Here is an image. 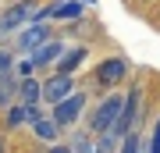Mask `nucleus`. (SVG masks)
Listing matches in <instances>:
<instances>
[{"label":"nucleus","instance_id":"5","mask_svg":"<svg viewBox=\"0 0 160 153\" xmlns=\"http://www.w3.org/2000/svg\"><path fill=\"white\" fill-rule=\"evenodd\" d=\"M68 93H75V82H71V75H64V71H53L50 79L43 82V100L46 103H57L64 100Z\"/></svg>","mask_w":160,"mask_h":153},{"label":"nucleus","instance_id":"21","mask_svg":"<svg viewBox=\"0 0 160 153\" xmlns=\"http://www.w3.org/2000/svg\"><path fill=\"white\" fill-rule=\"evenodd\" d=\"M0 153H4V142H0Z\"/></svg>","mask_w":160,"mask_h":153},{"label":"nucleus","instance_id":"11","mask_svg":"<svg viewBox=\"0 0 160 153\" xmlns=\"http://www.w3.org/2000/svg\"><path fill=\"white\" fill-rule=\"evenodd\" d=\"M86 61V46H71V50H64L61 57H57V71H64V75H71L78 64Z\"/></svg>","mask_w":160,"mask_h":153},{"label":"nucleus","instance_id":"4","mask_svg":"<svg viewBox=\"0 0 160 153\" xmlns=\"http://www.w3.org/2000/svg\"><path fill=\"white\" fill-rule=\"evenodd\" d=\"M121 103H125V96H107L96 107V114H92V132H96V135H103V132H110L114 128V121H118V114H121Z\"/></svg>","mask_w":160,"mask_h":153},{"label":"nucleus","instance_id":"20","mask_svg":"<svg viewBox=\"0 0 160 153\" xmlns=\"http://www.w3.org/2000/svg\"><path fill=\"white\" fill-rule=\"evenodd\" d=\"M50 153H71V146H50Z\"/></svg>","mask_w":160,"mask_h":153},{"label":"nucleus","instance_id":"8","mask_svg":"<svg viewBox=\"0 0 160 153\" xmlns=\"http://www.w3.org/2000/svg\"><path fill=\"white\" fill-rule=\"evenodd\" d=\"M82 14V4L78 0H64V4H53V7H39V22L43 18H61V22H71V18Z\"/></svg>","mask_w":160,"mask_h":153},{"label":"nucleus","instance_id":"19","mask_svg":"<svg viewBox=\"0 0 160 153\" xmlns=\"http://www.w3.org/2000/svg\"><path fill=\"white\" fill-rule=\"evenodd\" d=\"M32 71H36L32 61H22V64H18V75H22V79H25V75H32Z\"/></svg>","mask_w":160,"mask_h":153},{"label":"nucleus","instance_id":"2","mask_svg":"<svg viewBox=\"0 0 160 153\" xmlns=\"http://www.w3.org/2000/svg\"><path fill=\"white\" fill-rule=\"evenodd\" d=\"M139 103H142V89H132L125 103H121V114H118V121H114V128H110V135L121 139V135H128V132H135V121H139Z\"/></svg>","mask_w":160,"mask_h":153},{"label":"nucleus","instance_id":"22","mask_svg":"<svg viewBox=\"0 0 160 153\" xmlns=\"http://www.w3.org/2000/svg\"><path fill=\"white\" fill-rule=\"evenodd\" d=\"M0 107H4V96H0Z\"/></svg>","mask_w":160,"mask_h":153},{"label":"nucleus","instance_id":"17","mask_svg":"<svg viewBox=\"0 0 160 153\" xmlns=\"http://www.w3.org/2000/svg\"><path fill=\"white\" fill-rule=\"evenodd\" d=\"M149 153H160V118H157V128H153V139H149Z\"/></svg>","mask_w":160,"mask_h":153},{"label":"nucleus","instance_id":"3","mask_svg":"<svg viewBox=\"0 0 160 153\" xmlns=\"http://www.w3.org/2000/svg\"><path fill=\"white\" fill-rule=\"evenodd\" d=\"M82 110H86V96H82V93H68L64 100L53 103V114H50V118L57 121L61 128H68V125H75V121L82 118Z\"/></svg>","mask_w":160,"mask_h":153},{"label":"nucleus","instance_id":"18","mask_svg":"<svg viewBox=\"0 0 160 153\" xmlns=\"http://www.w3.org/2000/svg\"><path fill=\"white\" fill-rule=\"evenodd\" d=\"M11 64H14V57L7 50H0V71H11Z\"/></svg>","mask_w":160,"mask_h":153},{"label":"nucleus","instance_id":"1","mask_svg":"<svg viewBox=\"0 0 160 153\" xmlns=\"http://www.w3.org/2000/svg\"><path fill=\"white\" fill-rule=\"evenodd\" d=\"M29 22H39V4L36 0H18L0 14V32H14V28H22Z\"/></svg>","mask_w":160,"mask_h":153},{"label":"nucleus","instance_id":"14","mask_svg":"<svg viewBox=\"0 0 160 153\" xmlns=\"http://www.w3.org/2000/svg\"><path fill=\"white\" fill-rule=\"evenodd\" d=\"M118 153H139V135H135V132L121 135V150H118Z\"/></svg>","mask_w":160,"mask_h":153},{"label":"nucleus","instance_id":"16","mask_svg":"<svg viewBox=\"0 0 160 153\" xmlns=\"http://www.w3.org/2000/svg\"><path fill=\"white\" fill-rule=\"evenodd\" d=\"M71 153H92V142H89V135H75V142H71Z\"/></svg>","mask_w":160,"mask_h":153},{"label":"nucleus","instance_id":"6","mask_svg":"<svg viewBox=\"0 0 160 153\" xmlns=\"http://www.w3.org/2000/svg\"><path fill=\"white\" fill-rule=\"evenodd\" d=\"M125 75H128V64L121 61V57H110V61H103L96 68V82L103 85V89H110V85H118Z\"/></svg>","mask_w":160,"mask_h":153},{"label":"nucleus","instance_id":"13","mask_svg":"<svg viewBox=\"0 0 160 153\" xmlns=\"http://www.w3.org/2000/svg\"><path fill=\"white\" fill-rule=\"evenodd\" d=\"M32 118H39V114H36V107H29V103L11 107L7 110V128H18V125H25V121H32Z\"/></svg>","mask_w":160,"mask_h":153},{"label":"nucleus","instance_id":"9","mask_svg":"<svg viewBox=\"0 0 160 153\" xmlns=\"http://www.w3.org/2000/svg\"><path fill=\"white\" fill-rule=\"evenodd\" d=\"M61 54H64V43H57V39H46V43H39V46L32 50V64H36V68H46V64H53Z\"/></svg>","mask_w":160,"mask_h":153},{"label":"nucleus","instance_id":"10","mask_svg":"<svg viewBox=\"0 0 160 153\" xmlns=\"http://www.w3.org/2000/svg\"><path fill=\"white\" fill-rule=\"evenodd\" d=\"M18 96H22V103H29V107H36V103L43 100V85L32 79V75H25L22 82H18Z\"/></svg>","mask_w":160,"mask_h":153},{"label":"nucleus","instance_id":"15","mask_svg":"<svg viewBox=\"0 0 160 153\" xmlns=\"http://www.w3.org/2000/svg\"><path fill=\"white\" fill-rule=\"evenodd\" d=\"M92 153H114V135H110V132H103L100 142L92 146Z\"/></svg>","mask_w":160,"mask_h":153},{"label":"nucleus","instance_id":"7","mask_svg":"<svg viewBox=\"0 0 160 153\" xmlns=\"http://www.w3.org/2000/svg\"><path fill=\"white\" fill-rule=\"evenodd\" d=\"M46 39H50L46 25H43V22H32L25 32H18V50H22V54H32L36 46H39V43H46Z\"/></svg>","mask_w":160,"mask_h":153},{"label":"nucleus","instance_id":"12","mask_svg":"<svg viewBox=\"0 0 160 153\" xmlns=\"http://www.w3.org/2000/svg\"><path fill=\"white\" fill-rule=\"evenodd\" d=\"M32 132H36V139L53 142V139H57V132H61V125H57L53 118H32Z\"/></svg>","mask_w":160,"mask_h":153}]
</instances>
